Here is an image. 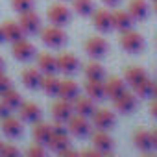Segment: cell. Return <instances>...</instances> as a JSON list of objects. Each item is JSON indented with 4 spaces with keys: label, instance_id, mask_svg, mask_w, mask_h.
Segmentation results:
<instances>
[{
    "label": "cell",
    "instance_id": "27",
    "mask_svg": "<svg viewBox=\"0 0 157 157\" xmlns=\"http://www.w3.org/2000/svg\"><path fill=\"white\" fill-rule=\"evenodd\" d=\"M146 78V72L142 67H128L126 72H124V82L133 89L137 83H140L142 80Z\"/></svg>",
    "mask_w": 157,
    "mask_h": 157
},
{
    "label": "cell",
    "instance_id": "16",
    "mask_svg": "<svg viewBox=\"0 0 157 157\" xmlns=\"http://www.w3.org/2000/svg\"><path fill=\"white\" fill-rule=\"evenodd\" d=\"M19 113H21V118L24 120V122H30V124H37L39 120H41V107L37 105V104H33V102H24V104H21V107H19Z\"/></svg>",
    "mask_w": 157,
    "mask_h": 157
},
{
    "label": "cell",
    "instance_id": "17",
    "mask_svg": "<svg viewBox=\"0 0 157 157\" xmlns=\"http://www.w3.org/2000/svg\"><path fill=\"white\" fill-rule=\"evenodd\" d=\"M72 107H74V113L76 115H82V117H93V113L96 111V105H94V100L89 98V96H78L74 102H72Z\"/></svg>",
    "mask_w": 157,
    "mask_h": 157
},
{
    "label": "cell",
    "instance_id": "21",
    "mask_svg": "<svg viewBox=\"0 0 157 157\" xmlns=\"http://www.w3.org/2000/svg\"><path fill=\"white\" fill-rule=\"evenodd\" d=\"M126 82L122 80V78H109V80L105 82V96L115 100L117 96H120L122 93H126Z\"/></svg>",
    "mask_w": 157,
    "mask_h": 157
},
{
    "label": "cell",
    "instance_id": "31",
    "mask_svg": "<svg viewBox=\"0 0 157 157\" xmlns=\"http://www.w3.org/2000/svg\"><path fill=\"white\" fill-rule=\"evenodd\" d=\"M133 93H135V96H139V98H150V96H153V82L146 76L140 83H137V85L133 87Z\"/></svg>",
    "mask_w": 157,
    "mask_h": 157
},
{
    "label": "cell",
    "instance_id": "37",
    "mask_svg": "<svg viewBox=\"0 0 157 157\" xmlns=\"http://www.w3.org/2000/svg\"><path fill=\"white\" fill-rule=\"evenodd\" d=\"M0 155H19V150H17L15 146H11V144H4Z\"/></svg>",
    "mask_w": 157,
    "mask_h": 157
},
{
    "label": "cell",
    "instance_id": "13",
    "mask_svg": "<svg viewBox=\"0 0 157 157\" xmlns=\"http://www.w3.org/2000/svg\"><path fill=\"white\" fill-rule=\"evenodd\" d=\"M93 146H94L102 155H109V153L113 151L115 142H113V139H111V135H109L107 131L96 129V133L93 135Z\"/></svg>",
    "mask_w": 157,
    "mask_h": 157
},
{
    "label": "cell",
    "instance_id": "29",
    "mask_svg": "<svg viewBox=\"0 0 157 157\" xmlns=\"http://www.w3.org/2000/svg\"><path fill=\"white\" fill-rule=\"evenodd\" d=\"M59 82L54 74H43V82H41V89L48 94V96H57L59 93Z\"/></svg>",
    "mask_w": 157,
    "mask_h": 157
},
{
    "label": "cell",
    "instance_id": "40",
    "mask_svg": "<svg viewBox=\"0 0 157 157\" xmlns=\"http://www.w3.org/2000/svg\"><path fill=\"white\" fill-rule=\"evenodd\" d=\"M82 155H102V153L94 148V150H83V151H82Z\"/></svg>",
    "mask_w": 157,
    "mask_h": 157
},
{
    "label": "cell",
    "instance_id": "39",
    "mask_svg": "<svg viewBox=\"0 0 157 157\" xmlns=\"http://www.w3.org/2000/svg\"><path fill=\"white\" fill-rule=\"evenodd\" d=\"M150 111H151V117H153V118H157V98L151 102V105H150Z\"/></svg>",
    "mask_w": 157,
    "mask_h": 157
},
{
    "label": "cell",
    "instance_id": "33",
    "mask_svg": "<svg viewBox=\"0 0 157 157\" xmlns=\"http://www.w3.org/2000/svg\"><path fill=\"white\" fill-rule=\"evenodd\" d=\"M104 76H105V72H104V67L100 63L93 61L85 67V78L87 80H104Z\"/></svg>",
    "mask_w": 157,
    "mask_h": 157
},
{
    "label": "cell",
    "instance_id": "28",
    "mask_svg": "<svg viewBox=\"0 0 157 157\" xmlns=\"http://www.w3.org/2000/svg\"><path fill=\"white\" fill-rule=\"evenodd\" d=\"M50 137H52V126H50V124L37 122L35 128H33V139H35V142L46 146L48 140H50Z\"/></svg>",
    "mask_w": 157,
    "mask_h": 157
},
{
    "label": "cell",
    "instance_id": "9",
    "mask_svg": "<svg viewBox=\"0 0 157 157\" xmlns=\"http://www.w3.org/2000/svg\"><path fill=\"white\" fill-rule=\"evenodd\" d=\"M91 118H93V126H94L96 129L109 131V129L115 126V113L109 111V109H96Z\"/></svg>",
    "mask_w": 157,
    "mask_h": 157
},
{
    "label": "cell",
    "instance_id": "5",
    "mask_svg": "<svg viewBox=\"0 0 157 157\" xmlns=\"http://www.w3.org/2000/svg\"><path fill=\"white\" fill-rule=\"evenodd\" d=\"M48 21L54 26H67L70 21V10L65 4H54L48 8Z\"/></svg>",
    "mask_w": 157,
    "mask_h": 157
},
{
    "label": "cell",
    "instance_id": "46",
    "mask_svg": "<svg viewBox=\"0 0 157 157\" xmlns=\"http://www.w3.org/2000/svg\"><path fill=\"white\" fill-rule=\"evenodd\" d=\"M2 146H4V142H2V140H0V151H2Z\"/></svg>",
    "mask_w": 157,
    "mask_h": 157
},
{
    "label": "cell",
    "instance_id": "43",
    "mask_svg": "<svg viewBox=\"0 0 157 157\" xmlns=\"http://www.w3.org/2000/svg\"><path fill=\"white\" fill-rule=\"evenodd\" d=\"M6 41V37H4V30H2V26H0V43H4Z\"/></svg>",
    "mask_w": 157,
    "mask_h": 157
},
{
    "label": "cell",
    "instance_id": "25",
    "mask_svg": "<svg viewBox=\"0 0 157 157\" xmlns=\"http://www.w3.org/2000/svg\"><path fill=\"white\" fill-rule=\"evenodd\" d=\"M128 13L131 15L133 21H144L148 17V4L144 0H129Z\"/></svg>",
    "mask_w": 157,
    "mask_h": 157
},
{
    "label": "cell",
    "instance_id": "38",
    "mask_svg": "<svg viewBox=\"0 0 157 157\" xmlns=\"http://www.w3.org/2000/svg\"><path fill=\"white\" fill-rule=\"evenodd\" d=\"M11 111H13V109H11L8 104H4L2 100H0V118H6V117H10V115H11Z\"/></svg>",
    "mask_w": 157,
    "mask_h": 157
},
{
    "label": "cell",
    "instance_id": "32",
    "mask_svg": "<svg viewBox=\"0 0 157 157\" xmlns=\"http://www.w3.org/2000/svg\"><path fill=\"white\" fill-rule=\"evenodd\" d=\"M72 8L82 17H89V15L94 13V2L93 0H72Z\"/></svg>",
    "mask_w": 157,
    "mask_h": 157
},
{
    "label": "cell",
    "instance_id": "8",
    "mask_svg": "<svg viewBox=\"0 0 157 157\" xmlns=\"http://www.w3.org/2000/svg\"><path fill=\"white\" fill-rule=\"evenodd\" d=\"M56 59H57V72H61L65 76H70L80 68V59L76 56H72V54H68V52L59 54Z\"/></svg>",
    "mask_w": 157,
    "mask_h": 157
},
{
    "label": "cell",
    "instance_id": "10",
    "mask_svg": "<svg viewBox=\"0 0 157 157\" xmlns=\"http://www.w3.org/2000/svg\"><path fill=\"white\" fill-rule=\"evenodd\" d=\"M93 24L102 33L111 32L113 30V13L109 10H94V13H93Z\"/></svg>",
    "mask_w": 157,
    "mask_h": 157
},
{
    "label": "cell",
    "instance_id": "36",
    "mask_svg": "<svg viewBox=\"0 0 157 157\" xmlns=\"http://www.w3.org/2000/svg\"><path fill=\"white\" fill-rule=\"evenodd\" d=\"M10 87H11V80H10V78H8L4 72H0V94L6 93Z\"/></svg>",
    "mask_w": 157,
    "mask_h": 157
},
{
    "label": "cell",
    "instance_id": "34",
    "mask_svg": "<svg viewBox=\"0 0 157 157\" xmlns=\"http://www.w3.org/2000/svg\"><path fill=\"white\" fill-rule=\"evenodd\" d=\"M11 6L17 13H24L33 10V0H11Z\"/></svg>",
    "mask_w": 157,
    "mask_h": 157
},
{
    "label": "cell",
    "instance_id": "26",
    "mask_svg": "<svg viewBox=\"0 0 157 157\" xmlns=\"http://www.w3.org/2000/svg\"><path fill=\"white\" fill-rule=\"evenodd\" d=\"M133 26V19L128 11H115L113 13V30L118 32H128Z\"/></svg>",
    "mask_w": 157,
    "mask_h": 157
},
{
    "label": "cell",
    "instance_id": "7",
    "mask_svg": "<svg viewBox=\"0 0 157 157\" xmlns=\"http://www.w3.org/2000/svg\"><path fill=\"white\" fill-rule=\"evenodd\" d=\"M107 48H109L107 41H105L104 37H98V35L89 37L87 43H85V52H87L93 59H100V57H104V56L107 54Z\"/></svg>",
    "mask_w": 157,
    "mask_h": 157
},
{
    "label": "cell",
    "instance_id": "2",
    "mask_svg": "<svg viewBox=\"0 0 157 157\" xmlns=\"http://www.w3.org/2000/svg\"><path fill=\"white\" fill-rule=\"evenodd\" d=\"M67 129L70 135H74L78 139H85L93 133V126L89 124L87 117H82V115H72L67 120Z\"/></svg>",
    "mask_w": 157,
    "mask_h": 157
},
{
    "label": "cell",
    "instance_id": "11",
    "mask_svg": "<svg viewBox=\"0 0 157 157\" xmlns=\"http://www.w3.org/2000/svg\"><path fill=\"white\" fill-rule=\"evenodd\" d=\"M72 115H74L72 102L63 100V98H59L57 102H54V105H52V117H54V120L67 124V120H68Z\"/></svg>",
    "mask_w": 157,
    "mask_h": 157
},
{
    "label": "cell",
    "instance_id": "4",
    "mask_svg": "<svg viewBox=\"0 0 157 157\" xmlns=\"http://www.w3.org/2000/svg\"><path fill=\"white\" fill-rule=\"evenodd\" d=\"M120 44H122V48H124L128 54H140V52L144 50V39H142V35L137 33L135 30L122 32Z\"/></svg>",
    "mask_w": 157,
    "mask_h": 157
},
{
    "label": "cell",
    "instance_id": "1",
    "mask_svg": "<svg viewBox=\"0 0 157 157\" xmlns=\"http://www.w3.org/2000/svg\"><path fill=\"white\" fill-rule=\"evenodd\" d=\"M46 146L52 151H56V153H59V151H63L65 148L70 146L68 129H67V126H63V122H57L56 120V124L52 126V137H50V140H48Z\"/></svg>",
    "mask_w": 157,
    "mask_h": 157
},
{
    "label": "cell",
    "instance_id": "19",
    "mask_svg": "<svg viewBox=\"0 0 157 157\" xmlns=\"http://www.w3.org/2000/svg\"><path fill=\"white\" fill-rule=\"evenodd\" d=\"M85 93L89 98H93L94 102H100L105 96V82L104 80H87L85 83Z\"/></svg>",
    "mask_w": 157,
    "mask_h": 157
},
{
    "label": "cell",
    "instance_id": "45",
    "mask_svg": "<svg viewBox=\"0 0 157 157\" xmlns=\"http://www.w3.org/2000/svg\"><path fill=\"white\" fill-rule=\"evenodd\" d=\"M0 72H4V59L0 57Z\"/></svg>",
    "mask_w": 157,
    "mask_h": 157
},
{
    "label": "cell",
    "instance_id": "3",
    "mask_svg": "<svg viewBox=\"0 0 157 157\" xmlns=\"http://www.w3.org/2000/svg\"><path fill=\"white\" fill-rule=\"evenodd\" d=\"M41 39L46 46L50 48H59L67 43V33L63 32L61 26H46L43 32H41Z\"/></svg>",
    "mask_w": 157,
    "mask_h": 157
},
{
    "label": "cell",
    "instance_id": "14",
    "mask_svg": "<svg viewBox=\"0 0 157 157\" xmlns=\"http://www.w3.org/2000/svg\"><path fill=\"white\" fill-rule=\"evenodd\" d=\"M113 104H115V109L118 111V113H122V115H129L135 107H137V98H135V93H122L120 96H117L115 100H113Z\"/></svg>",
    "mask_w": 157,
    "mask_h": 157
},
{
    "label": "cell",
    "instance_id": "44",
    "mask_svg": "<svg viewBox=\"0 0 157 157\" xmlns=\"http://www.w3.org/2000/svg\"><path fill=\"white\" fill-rule=\"evenodd\" d=\"M153 98H157V82H153Z\"/></svg>",
    "mask_w": 157,
    "mask_h": 157
},
{
    "label": "cell",
    "instance_id": "12",
    "mask_svg": "<svg viewBox=\"0 0 157 157\" xmlns=\"http://www.w3.org/2000/svg\"><path fill=\"white\" fill-rule=\"evenodd\" d=\"M19 24L22 26L24 33H30V35H33V33H37V32L41 30V19H39V15H37L33 10L21 13Z\"/></svg>",
    "mask_w": 157,
    "mask_h": 157
},
{
    "label": "cell",
    "instance_id": "42",
    "mask_svg": "<svg viewBox=\"0 0 157 157\" xmlns=\"http://www.w3.org/2000/svg\"><path fill=\"white\" fill-rule=\"evenodd\" d=\"M102 2H104V4H107V6H117L120 0H102Z\"/></svg>",
    "mask_w": 157,
    "mask_h": 157
},
{
    "label": "cell",
    "instance_id": "47",
    "mask_svg": "<svg viewBox=\"0 0 157 157\" xmlns=\"http://www.w3.org/2000/svg\"><path fill=\"white\" fill-rule=\"evenodd\" d=\"M155 11H157V0H155Z\"/></svg>",
    "mask_w": 157,
    "mask_h": 157
},
{
    "label": "cell",
    "instance_id": "23",
    "mask_svg": "<svg viewBox=\"0 0 157 157\" xmlns=\"http://www.w3.org/2000/svg\"><path fill=\"white\" fill-rule=\"evenodd\" d=\"M2 131H4L6 137L15 139V137H19L22 133V122L19 118H15V117L10 115V117L2 118Z\"/></svg>",
    "mask_w": 157,
    "mask_h": 157
},
{
    "label": "cell",
    "instance_id": "30",
    "mask_svg": "<svg viewBox=\"0 0 157 157\" xmlns=\"http://www.w3.org/2000/svg\"><path fill=\"white\" fill-rule=\"evenodd\" d=\"M0 100H2L4 104H8L11 109H17V107H21V104H22V96H21V93L15 91L13 87H10L6 93L0 94Z\"/></svg>",
    "mask_w": 157,
    "mask_h": 157
},
{
    "label": "cell",
    "instance_id": "22",
    "mask_svg": "<svg viewBox=\"0 0 157 157\" xmlns=\"http://www.w3.org/2000/svg\"><path fill=\"white\" fill-rule=\"evenodd\" d=\"M37 68L43 74H56L57 72V59L52 54L43 52V54L37 56Z\"/></svg>",
    "mask_w": 157,
    "mask_h": 157
},
{
    "label": "cell",
    "instance_id": "18",
    "mask_svg": "<svg viewBox=\"0 0 157 157\" xmlns=\"http://www.w3.org/2000/svg\"><path fill=\"white\" fill-rule=\"evenodd\" d=\"M41 82H43V72L37 67H30V68L22 70V83H24V87L33 91V89L41 87Z\"/></svg>",
    "mask_w": 157,
    "mask_h": 157
},
{
    "label": "cell",
    "instance_id": "6",
    "mask_svg": "<svg viewBox=\"0 0 157 157\" xmlns=\"http://www.w3.org/2000/svg\"><path fill=\"white\" fill-rule=\"evenodd\" d=\"M11 54L15 59L19 61H30L32 57H35L37 50H35V44L26 41V39H21L17 43H13V48H11Z\"/></svg>",
    "mask_w": 157,
    "mask_h": 157
},
{
    "label": "cell",
    "instance_id": "35",
    "mask_svg": "<svg viewBox=\"0 0 157 157\" xmlns=\"http://www.w3.org/2000/svg\"><path fill=\"white\" fill-rule=\"evenodd\" d=\"M30 157H43V155H46V150H44V146L43 144H37L35 142V146H32V148H28V151H26Z\"/></svg>",
    "mask_w": 157,
    "mask_h": 157
},
{
    "label": "cell",
    "instance_id": "24",
    "mask_svg": "<svg viewBox=\"0 0 157 157\" xmlns=\"http://www.w3.org/2000/svg\"><path fill=\"white\" fill-rule=\"evenodd\" d=\"M133 142L140 151H150L153 150V139H151V131L148 129H137L133 135Z\"/></svg>",
    "mask_w": 157,
    "mask_h": 157
},
{
    "label": "cell",
    "instance_id": "20",
    "mask_svg": "<svg viewBox=\"0 0 157 157\" xmlns=\"http://www.w3.org/2000/svg\"><path fill=\"white\" fill-rule=\"evenodd\" d=\"M2 30H4L6 41H10V43H17L21 39H24V35H26L24 30H22V26L19 22H13V21H6L2 24Z\"/></svg>",
    "mask_w": 157,
    "mask_h": 157
},
{
    "label": "cell",
    "instance_id": "41",
    "mask_svg": "<svg viewBox=\"0 0 157 157\" xmlns=\"http://www.w3.org/2000/svg\"><path fill=\"white\" fill-rule=\"evenodd\" d=\"M151 139H153V148H157V128L151 131Z\"/></svg>",
    "mask_w": 157,
    "mask_h": 157
},
{
    "label": "cell",
    "instance_id": "15",
    "mask_svg": "<svg viewBox=\"0 0 157 157\" xmlns=\"http://www.w3.org/2000/svg\"><path fill=\"white\" fill-rule=\"evenodd\" d=\"M59 98L63 100H68V102H74L78 96H80V87L74 80L67 78V80H61L59 82V93H57Z\"/></svg>",
    "mask_w": 157,
    "mask_h": 157
}]
</instances>
